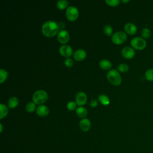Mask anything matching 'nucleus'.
I'll return each instance as SVG.
<instances>
[{
    "mask_svg": "<svg viewBox=\"0 0 153 153\" xmlns=\"http://www.w3.org/2000/svg\"><path fill=\"white\" fill-rule=\"evenodd\" d=\"M59 29V25L52 20L45 22L42 26L41 30L42 33L47 37H52L56 35Z\"/></svg>",
    "mask_w": 153,
    "mask_h": 153,
    "instance_id": "f257e3e1",
    "label": "nucleus"
},
{
    "mask_svg": "<svg viewBox=\"0 0 153 153\" xmlns=\"http://www.w3.org/2000/svg\"><path fill=\"white\" fill-rule=\"evenodd\" d=\"M48 99V94L45 90H38L32 96V100L35 104L41 105L44 103Z\"/></svg>",
    "mask_w": 153,
    "mask_h": 153,
    "instance_id": "f03ea898",
    "label": "nucleus"
},
{
    "mask_svg": "<svg viewBox=\"0 0 153 153\" xmlns=\"http://www.w3.org/2000/svg\"><path fill=\"white\" fill-rule=\"evenodd\" d=\"M107 78L109 81L115 85H119L121 82V77L120 73L115 69H111L107 73Z\"/></svg>",
    "mask_w": 153,
    "mask_h": 153,
    "instance_id": "7ed1b4c3",
    "label": "nucleus"
},
{
    "mask_svg": "<svg viewBox=\"0 0 153 153\" xmlns=\"http://www.w3.org/2000/svg\"><path fill=\"white\" fill-rule=\"evenodd\" d=\"M131 45L135 49L141 50L146 47V42L144 38L139 36H136L131 39Z\"/></svg>",
    "mask_w": 153,
    "mask_h": 153,
    "instance_id": "20e7f679",
    "label": "nucleus"
},
{
    "mask_svg": "<svg viewBox=\"0 0 153 153\" xmlns=\"http://www.w3.org/2000/svg\"><path fill=\"white\" fill-rule=\"evenodd\" d=\"M127 38V36L126 32L123 31H118L114 33L112 37V41L116 44H121L123 43Z\"/></svg>",
    "mask_w": 153,
    "mask_h": 153,
    "instance_id": "39448f33",
    "label": "nucleus"
},
{
    "mask_svg": "<svg viewBox=\"0 0 153 153\" xmlns=\"http://www.w3.org/2000/svg\"><path fill=\"white\" fill-rule=\"evenodd\" d=\"M79 14L78 10L76 7L74 6H69L66 10V16L70 21L75 20Z\"/></svg>",
    "mask_w": 153,
    "mask_h": 153,
    "instance_id": "423d86ee",
    "label": "nucleus"
},
{
    "mask_svg": "<svg viewBox=\"0 0 153 153\" xmlns=\"http://www.w3.org/2000/svg\"><path fill=\"white\" fill-rule=\"evenodd\" d=\"M57 39L62 44L66 43L69 39V35L68 31L62 29L57 33Z\"/></svg>",
    "mask_w": 153,
    "mask_h": 153,
    "instance_id": "0eeeda50",
    "label": "nucleus"
},
{
    "mask_svg": "<svg viewBox=\"0 0 153 153\" xmlns=\"http://www.w3.org/2000/svg\"><path fill=\"white\" fill-rule=\"evenodd\" d=\"M59 52L61 55L64 57H68L71 56L72 53V49L71 46L67 44H63L59 48Z\"/></svg>",
    "mask_w": 153,
    "mask_h": 153,
    "instance_id": "6e6552de",
    "label": "nucleus"
},
{
    "mask_svg": "<svg viewBox=\"0 0 153 153\" xmlns=\"http://www.w3.org/2000/svg\"><path fill=\"white\" fill-rule=\"evenodd\" d=\"M87 95L83 91L78 92L75 96L76 103L79 105V106L84 105L87 102Z\"/></svg>",
    "mask_w": 153,
    "mask_h": 153,
    "instance_id": "1a4fd4ad",
    "label": "nucleus"
},
{
    "mask_svg": "<svg viewBox=\"0 0 153 153\" xmlns=\"http://www.w3.org/2000/svg\"><path fill=\"white\" fill-rule=\"evenodd\" d=\"M122 55L126 59H131L135 55V51L130 47H124L121 50Z\"/></svg>",
    "mask_w": 153,
    "mask_h": 153,
    "instance_id": "9d476101",
    "label": "nucleus"
},
{
    "mask_svg": "<svg viewBox=\"0 0 153 153\" xmlns=\"http://www.w3.org/2000/svg\"><path fill=\"white\" fill-rule=\"evenodd\" d=\"M79 127L84 131H87L91 127V122L88 118H82L79 121Z\"/></svg>",
    "mask_w": 153,
    "mask_h": 153,
    "instance_id": "9b49d317",
    "label": "nucleus"
},
{
    "mask_svg": "<svg viewBox=\"0 0 153 153\" xmlns=\"http://www.w3.org/2000/svg\"><path fill=\"white\" fill-rule=\"evenodd\" d=\"M36 114L39 116L45 117L48 115L49 112V109L47 106L44 105H41L36 108Z\"/></svg>",
    "mask_w": 153,
    "mask_h": 153,
    "instance_id": "f8f14e48",
    "label": "nucleus"
},
{
    "mask_svg": "<svg viewBox=\"0 0 153 153\" xmlns=\"http://www.w3.org/2000/svg\"><path fill=\"white\" fill-rule=\"evenodd\" d=\"M124 30L126 33L130 35L134 34L137 31V27L136 25L132 23H127L124 25Z\"/></svg>",
    "mask_w": 153,
    "mask_h": 153,
    "instance_id": "ddd939ff",
    "label": "nucleus"
},
{
    "mask_svg": "<svg viewBox=\"0 0 153 153\" xmlns=\"http://www.w3.org/2000/svg\"><path fill=\"white\" fill-rule=\"evenodd\" d=\"M86 57V52L82 49H78L74 53V57L75 60L80 61L85 59Z\"/></svg>",
    "mask_w": 153,
    "mask_h": 153,
    "instance_id": "4468645a",
    "label": "nucleus"
},
{
    "mask_svg": "<svg viewBox=\"0 0 153 153\" xmlns=\"http://www.w3.org/2000/svg\"><path fill=\"white\" fill-rule=\"evenodd\" d=\"M99 66L103 69H109L112 66V63L108 60L103 59L99 62Z\"/></svg>",
    "mask_w": 153,
    "mask_h": 153,
    "instance_id": "2eb2a0df",
    "label": "nucleus"
},
{
    "mask_svg": "<svg viewBox=\"0 0 153 153\" xmlns=\"http://www.w3.org/2000/svg\"><path fill=\"white\" fill-rule=\"evenodd\" d=\"M76 113L79 117L84 118V117L87 115V111L84 107L79 106L76 109Z\"/></svg>",
    "mask_w": 153,
    "mask_h": 153,
    "instance_id": "dca6fc26",
    "label": "nucleus"
},
{
    "mask_svg": "<svg viewBox=\"0 0 153 153\" xmlns=\"http://www.w3.org/2000/svg\"><path fill=\"white\" fill-rule=\"evenodd\" d=\"M19 103V100L16 97H11L8 101V107L10 108H16Z\"/></svg>",
    "mask_w": 153,
    "mask_h": 153,
    "instance_id": "f3484780",
    "label": "nucleus"
},
{
    "mask_svg": "<svg viewBox=\"0 0 153 153\" xmlns=\"http://www.w3.org/2000/svg\"><path fill=\"white\" fill-rule=\"evenodd\" d=\"M0 112H1V114H0V118L1 119L5 117L8 114V108L3 103L0 104Z\"/></svg>",
    "mask_w": 153,
    "mask_h": 153,
    "instance_id": "a211bd4d",
    "label": "nucleus"
},
{
    "mask_svg": "<svg viewBox=\"0 0 153 153\" xmlns=\"http://www.w3.org/2000/svg\"><path fill=\"white\" fill-rule=\"evenodd\" d=\"M98 99L100 103L104 105H107L109 103V99L105 94H100L98 96Z\"/></svg>",
    "mask_w": 153,
    "mask_h": 153,
    "instance_id": "6ab92c4d",
    "label": "nucleus"
},
{
    "mask_svg": "<svg viewBox=\"0 0 153 153\" xmlns=\"http://www.w3.org/2000/svg\"><path fill=\"white\" fill-rule=\"evenodd\" d=\"M69 4V2L68 1L66 0H59V1H57L56 5L57 7L60 9V10H63L64 8H65Z\"/></svg>",
    "mask_w": 153,
    "mask_h": 153,
    "instance_id": "aec40b11",
    "label": "nucleus"
},
{
    "mask_svg": "<svg viewBox=\"0 0 153 153\" xmlns=\"http://www.w3.org/2000/svg\"><path fill=\"white\" fill-rule=\"evenodd\" d=\"M141 35L144 39H148L151 35V30L147 27H144L141 30Z\"/></svg>",
    "mask_w": 153,
    "mask_h": 153,
    "instance_id": "412c9836",
    "label": "nucleus"
},
{
    "mask_svg": "<svg viewBox=\"0 0 153 153\" xmlns=\"http://www.w3.org/2000/svg\"><path fill=\"white\" fill-rule=\"evenodd\" d=\"M145 77L147 80L153 81V69H148L145 73Z\"/></svg>",
    "mask_w": 153,
    "mask_h": 153,
    "instance_id": "4be33fe9",
    "label": "nucleus"
},
{
    "mask_svg": "<svg viewBox=\"0 0 153 153\" xmlns=\"http://www.w3.org/2000/svg\"><path fill=\"white\" fill-rule=\"evenodd\" d=\"M8 76V73L4 69H0V82L2 83L5 80L7 79Z\"/></svg>",
    "mask_w": 153,
    "mask_h": 153,
    "instance_id": "5701e85b",
    "label": "nucleus"
},
{
    "mask_svg": "<svg viewBox=\"0 0 153 153\" xmlns=\"http://www.w3.org/2000/svg\"><path fill=\"white\" fill-rule=\"evenodd\" d=\"M35 109V103L34 102H29L26 105V109L27 112H33Z\"/></svg>",
    "mask_w": 153,
    "mask_h": 153,
    "instance_id": "b1692460",
    "label": "nucleus"
},
{
    "mask_svg": "<svg viewBox=\"0 0 153 153\" xmlns=\"http://www.w3.org/2000/svg\"><path fill=\"white\" fill-rule=\"evenodd\" d=\"M118 71H120L121 72H126L127 71H128L129 67L126 64V63H121L120 65H119L117 67Z\"/></svg>",
    "mask_w": 153,
    "mask_h": 153,
    "instance_id": "393cba45",
    "label": "nucleus"
},
{
    "mask_svg": "<svg viewBox=\"0 0 153 153\" xmlns=\"http://www.w3.org/2000/svg\"><path fill=\"white\" fill-rule=\"evenodd\" d=\"M103 31H104L105 33L107 35H111L112 33L113 29H112V27H111V26H110L109 25H106L104 26Z\"/></svg>",
    "mask_w": 153,
    "mask_h": 153,
    "instance_id": "a878e982",
    "label": "nucleus"
},
{
    "mask_svg": "<svg viewBox=\"0 0 153 153\" xmlns=\"http://www.w3.org/2000/svg\"><path fill=\"white\" fill-rule=\"evenodd\" d=\"M76 103L74 101H70L67 103V108L69 111H73L76 108Z\"/></svg>",
    "mask_w": 153,
    "mask_h": 153,
    "instance_id": "bb28decb",
    "label": "nucleus"
},
{
    "mask_svg": "<svg viewBox=\"0 0 153 153\" xmlns=\"http://www.w3.org/2000/svg\"><path fill=\"white\" fill-rule=\"evenodd\" d=\"M105 2L111 6H117L120 4V0H106Z\"/></svg>",
    "mask_w": 153,
    "mask_h": 153,
    "instance_id": "cd10ccee",
    "label": "nucleus"
},
{
    "mask_svg": "<svg viewBox=\"0 0 153 153\" xmlns=\"http://www.w3.org/2000/svg\"><path fill=\"white\" fill-rule=\"evenodd\" d=\"M64 63H65V65L67 67H68V68L71 67V66L73 65V64H74V62H73V60H72V59H71V58H66V59H65Z\"/></svg>",
    "mask_w": 153,
    "mask_h": 153,
    "instance_id": "c85d7f7f",
    "label": "nucleus"
},
{
    "mask_svg": "<svg viewBox=\"0 0 153 153\" xmlns=\"http://www.w3.org/2000/svg\"><path fill=\"white\" fill-rule=\"evenodd\" d=\"M90 105L93 107H95L97 105V102L95 99H92L90 102Z\"/></svg>",
    "mask_w": 153,
    "mask_h": 153,
    "instance_id": "c756f323",
    "label": "nucleus"
},
{
    "mask_svg": "<svg viewBox=\"0 0 153 153\" xmlns=\"http://www.w3.org/2000/svg\"><path fill=\"white\" fill-rule=\"evenodd\" d=\"M0 127H1V130H0V131L1 132H2V124H0Z\"/></svg>",
    "mask_w": 153,
    "mask_h": 153,
    "instance_id": "7c9ffc66",
    "label": "nucleus"
},
{
    "mask_svg": "<svg viewBox=\"0 0 153 153\" xmlns=\"http://www.w3.org/2000/svg\"><path fill=\"white\" fill-rule=\"evenodd\" d=\"M122 2H129V0H127V1H126V0H123Z\"/></svg>",
    "mask_w": 153,
    "mask_h": 153,
    "instance_id": "2f4dec72",
    "label": "nucleus"
}]
</instances>
